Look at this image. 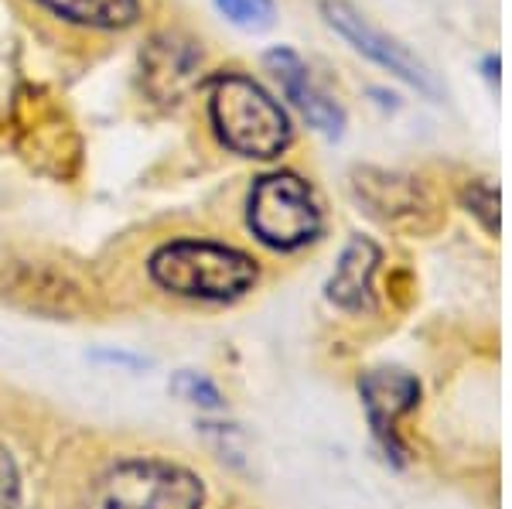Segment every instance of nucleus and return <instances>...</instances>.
Listing matches in <instances>:
<instances>
[{
	"mask_svg": "<svg viewBox=\"0 0 512 509\" xmlns=\"http://www.w3.org/2000/svg\"><path fill=\"white\" fill-rule=\"evenodd\" d=\"M216 4L239 28H270L274 21V0H216Z\"/></svg>",
	"mask_w": 512,
	"mask_h": 509,
	"instance_id": "10",
	"label": "nucleus"
},
{
	"mask_svg": "<svg viewBox=\"0 0 512 509\" xmlns=\"http://www.w3.org/2000/svg\"><path fill=\"white\" fill-rule=\"evenodd\" d=\"M267 69L274 72L284 96L304 113V120H308L311 127H318L321 134H328V137L342 134V127H345L342 106L318 86L301 55L291 52V48H274V52H267Z\"/></svg>",
	"mask_w": 512,
	"mask_h": 509,
	"instance_id": "6",
	"label": "nucleus"
},
{
	"mask_svg": "<svg viewBox=\"0 0 512 509\" xmlns=\"http://www.w3.org/2000/svg\"><path fill=\"white\" fill-rule=\"evenodd\" d=\"M321 11H325V21L332 24V28L345 41H349L355 52H362L366 59L379 62L383 69H390L393 76H400L403 82L417 86L420 93L437 96V82L431 76V69H427V65L420 62L407 45H400L396 38L383 35V31L373 28V24L362 18L355 7L342 4V0H325V7H321Z\"/></svg>",
	"mask_w": 512,
	"mask_h": 509,
	"instance_id": "5",
	"label": "nucleus"
},
{
	"mask_svg": "<svg viewBox=\"0 0 512 509\" xmlns=\"http://www.w3.org/2000/svg\"><path fill=\"white\" fill-rule=\"evenodd\" d=\"M202 482L158 458H130L96 482L89 509H198Z\"/></svg>",
	"mask_w": 512,
	"mask_h": 509,
	"instance_id": "3",
	"label": "nucleus"
},
{
	"mask_svg": "<svg viewBox=\"0 0 512 509\" xmlns=\"http://www.w3.org/2000/svg\"><path fill=\"white\" fill-rule=\"evenodd\" d=\"M21 503V475L11 451L0 445V509H18Z\"/></svg>",
	"mask_w": 512,
	"mask_h": 509,
	"instance_id": "12",
	"label": "nucleus"
},
{
	"mask_svg": "<svg viewBox=\"0 0 512 509\" xmlns=\"http://www.w3.org/2000/svg\"><path fill=\"white\" fill-rule=\"evenodd\" d=\"M465 202H468V209L482 219L489 233L499 229V192H495L492 182H485V178L482 182H472L465 188Z\"/></svg>",
	"mask_w": 512,
	"mask_h": 509,
	"instance_id": "11",
	"label": "nucleus"
},
{
	"mask_svg": "<svg viewBox=\"0 0 512 509\" xmlns=\"http://www.w3.org/2000/svg\"><path fill=\"white\" fill-rule=\"evenodd\" d=\"M35 4L52 11L55 18L82 24V28H103V31L130 28L140 14L137 0H35Z\"/></svg>",
	"mask_w": 512,
	"mask_h": 509,
	"instance_id": "9",
	"label": "nucleus"
},
{
	"mask_svg": "<svg viewBox=\"0 0 512 509\" xmlns=\"http://www.w3.org/2000/svg\"><path fill=\"white\" fill-rule=\"evenodd\" d=\"M376 264H379L376 243L355 236V240L342 250V260H338L332 281H328V298H332L335 305L352 308V311L369 308V301H373Z\"/></svg>",
	"mask_w": 512,
	"mask_h": 509,
	"instance_id": "8",
	"label": "nucleus"
},
{
	"mask_svg": "<svg viewBox=\"0 0 512 509\" xmlns=\"http://www.w3.org/2000/svg\"><path fill=\"white\" fill-rule=\"evenodd\" d=\"M359 390H362V400H366L373 428L379 434L390 431V438H393L396 417L407 414L420 397V387H417L414 376L396 373V369H376V373H366L359 383Z\"/></svg>",
	"mask_w": 512,
	"mask_h": 509,
	"instance_id": "7",
	"label": "nucleus"
},
{
	"mask_svg": "<svg viewBox=\"0 0 512 509\" xmlns=\"http://www.w3.org/2000/svg\"><path fill=\"white\" fill-rule=\"evenodd\" d=\"M209 120L219 141L243 158L270 161L291 144L284 106L260 82L239 72H222L209 82Z\"/></svg>",
	"mask_w": 512,
	"mask_h": 509,
	"instance_id": "1",
	"label": "nucleus"
},
{
	"mask_svg": "<svg viewBox=\"0 0 512 509\" xmlns=\"http://www.w3.org/2000/svg\"><path fill=\"white\" fill-rule=\"evenodd\" d=\"M250 226L256 240L274 250H297L311 243L321 229L315 192L291 171L263 175L250 195Z\"/></svg>",
	"mask_w": 512,
	"mask_h": 509,
	"instance_id": "4",
	"label": "nucleus"
},
{
	"mask_svg": "<svg viewBox=\"0 0 512 509\" xmlns=\"http://www.w3.org/2000/svg\"><path fill=\"white\" fill-rule=\"evenodd\" d=\"M151 277L178 298L233 301L256 284V264L233 246L175 240L164 243L151 257Z\"/></svg>",
	"mask_w": 512,
	"mask_h": 509,
	"instance_id": "2",
	"label": "nucleus"
}]
</instances>
